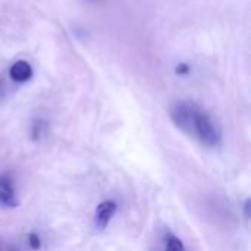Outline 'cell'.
Masks as SVG:
<instances>
[{
    "label": "cell",
    "instance_id": "1",
    "mask_svg": "<svg viewBox=\"0 0 251 251\" xmlns=\"http://www.w3.org/2000/svg\"><path fill=\"white\" fill-rule=\"evenodd\" d=\"M171 119L184 132L197 137L207 147L222 144V128L219 122L194 101L181 100L172 104Z\"/></svg>",
    "mask_w": 251,
    "mask_h": 251
},
{
    "label": "cell",
    "instance_id": "2",
    "mask_svg": "<svg viewBox=\"0 0 251 251\" xmlns=\"http://www.w3.org/2000/svg\"><path fill=\"white\" fill-rule=\"evenodd\" d=\"M118 210V203L115 200H104L101 201L97 207H96V213H94V221H96V226L99 229H104L110 219L115 216Z\"/></svg>",
    "mask_w": 251,
    "mask_h": 251
},
{
    "label": "cell",
    "instance_id": "3",
    "mask_svg": "<svg viewBox=\"0 0 251 251\" xmlns=\"http://www.w3.org/2000/svg\"><path fill=\"white\" fill-rule=\"evenodd\" d=\"M0 203L6 207H16L18 206V199L13 187L12 178L4 174L0 176Z\"/></svg>",
    "mask_w": 251,
    "mask_h": 251
},
{
    "label": "cell",
    "instance_id": "4",
    "mask_svg": "<svg viewBox=\"0 0 251 251\" xmlns=\"http://www.w3.org/2000/svg\"><path fill=\"white\" fill-rule=\"evenodd\" d=\"M9 76L15 82H26L32 76V68L28 62L25 60H18L15 62L10 69H9Z\"/></svg>",
    "mask_w": 251,
    "mask_h": 251
},
{
    "label": "cell",
    "instance_id": "5",
    "mask_svg": "<svg viewBox=\"0 0 251 251\" xmlns=\"http://www.w3.org/2000/svg\"><path fill=\"white\" fill-rule=\"evenodd\" d=\"M166 251H185V247L178 237H175L174 234H169L166 238Z\"/></svg>",
    "mask_w": 251,
    "mask_h": 251
},
{
    "label": "cell",
    "instance_id": "6",
    "mask_svg": "<svg viewBox=\"0 0 251 251\" xmlns=\"http://www.w3.org/2000/svg\"><path fill=\"white\" fill-rule=\"evenodd\" d=\"M44 128H46V124L43 121H34L32 122V128H31V138L32 140H38L41 137Z\"/></svg>",
    "mask_w": 251,
    "mask_h": 251
},
{
    "label": "cell",
    "instance_id": "7",
    "mask_svg": "<svg viewBox=\"0 0 251 251\" xmlns=\"http://www.w3.org/2000/svg\"><path fill=\"white\" fill-rule=\"evenodd\" d=\"M28 244H29V247H31L32 250H40V247H41V240H40V237H38L35 232H31V234H28Z\"/></svg>",
    "mask_w": 251,
    "mask_h": 251
},
{
    "label": "cell",
    "instance_id": "8",
    "mask_svg": "<svg viewBox=\"0 0 251 251\" xmlns=\"http://www.w3.org/2000/svg\"><path fill=\"white\" fill-rule=\"evenodd\" d=\"M250 207H251V200H246V203H244V216H246V219H249V218H250Z\"/></svg>",
    "mask_w": 251,
    "mask_h": 251
},
{
    "label": "cell",
    "instance_id": "9",
    "mask_svg": "<svg viewBox=\"0 0 251 251\" xmlns=\"http://www.w3.org/2000/svg\"><path fill=\"white\" fill-rule=\"evenodd\" d=\"M190 72V68L187 66V65H178L176 66V74H188Z\"/></svg>",
    "mask_w": 251,
    "mask_h": 251
},
{
    "label": "cell",
    "instance_id": "10",
    "mask_svg": "<svg viewBox=\"0 0 251 251\" xmlns=\"http://www.w3.org/2000/svg\"><path fill=\"white\" fill-rule=\"evenodd\" d=\"M3 93H4V82L0 79V97L3 96Z\"/></svg>",
    "mask_w": 251,
    "mask_h": 251
},
{
    "label": "cell",
    "instance_id": "11",
    "mask_svg": "<svg viewBox=\"0 0 251 251\" xmlns=\"http://www.w3.org/2000/svg\"><path fill=\"white\" fill-rule=\"evenodd\" d=\"M12 251H15V250H12Z\"/></svg>",
    "mask_w": 251,
    "mask_h": 251
}]
</instances>
